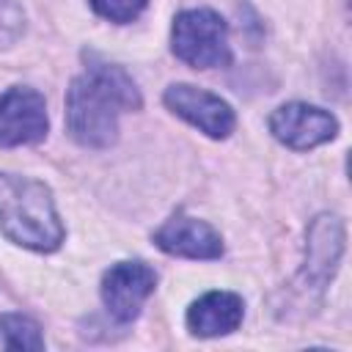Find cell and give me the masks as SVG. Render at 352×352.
<instances>
[{
	"label": "cell",
	"mask_w": 352,
	"mask_h": 352,
	"mask_svg": "<svg viewBox=\"0 0 352 352\" xmlns=\"http://www.w3.org/2000/svg\"><path fill=\"white\" fill-rule=\"evenodd\" d=\"M245 302L234 292H206L187 308V327L198 338L228 336L242 324Z\"/></svg>",
	"instance_id": "obj_9"
},
{
	"label": "cell",
	"mask_w": 352,
	"mask_h": 352,
	"mask_svg": "<svg viewBox=\"0 0 352 352\" xmlns=\"http://www.w3.org/2000/svg\"><path fill=\"white\" fill-rule=\"evenodd\" d=\"M173 55L192 69H217L231 60L228 25L212 8H187L176 14L170 30Z\"/></svg>",
	"instance_id": "obj_3"
},
{
	"label": "cell",
	"mask_w": 352,
	"mask_h": 352,
	"mask_svg": "<svg viewBox=\"0 0 352 352\" xmlns=\"http://www.w3.org/2000/svg\"><path fill=\"white\" fill-rule=\"evenodd\" d=\"M270 132L278 143L294 151H308L316 148L338 135V121L333 113L305 104V102H289L280 104L270 116Z\"/></svg>",
	"instance_id": "obj_6"
},
{
	"label": "cell",
	"mask_w": 352,
	"mask_h": 352,
	"mask_svg": "<svg viewBox=\"0 0 352 352\" xmlns=\"http://www.w3.org/2000/svg\"><path fill=\"white\" fill-rule=\"evenodd\" d=\"M162 102L170 113H176L179 118H184L187 124H192L195 129H201L204 135L223 140L234 132L236 126V116L231 110V104L204 88H195L190 82H173L165 88Z\"/></svg>",
	"instance_id": "obj_4"
},
{
	"label": "cell",
	"mask_w": 352,
	"mask_h": 352,
	"mask_svg": "<svg viewBox=\"0 0 352 352\" xmlns=\"http://www.w3.org/2000/svg\"><path fill=\"white\" fill-rule=\"evenodd\" d=\"M344 253V226L338 217H316L311 231H308V258H305V275L316 283V289H322L336 267L338 258Z\"/></svg>",
	"instance_id": "obj_10"
},
{
	"label": "cell",
	"mask_w": 352,
	"mask_h": 352,
	"mask_svg": "<svg viewBox=\"0 0 352 352\" xmlns=\"http://www.w3.org/2000/svg\"><path fill=\"white\" fill-rule=\"evenodd\" d=\"M148 0H91V8L102 16L110 19L116 25H126L132 19L140 16V11L146 8Z\"/></svg>",
	"instance_id": "obj_12"
},
{
	"label": "cell",
	"mask_w": 352,
	"mask_h": 352,
	"mask_svg": "<svg viewBox=\"0 0 352 352\" xmlns=\"http://www.w3.org/2000/svg\"><path fill=\"white\" fill-rule=\"evenodd\" d=\"M154 245L165 250L168 256L179 258H220L223 256V239L220 234L195 217L173 214L154 231Z\"/></svg>",
	"instance_id": "obj_8"
},
{
	"label": "cell",
	"mask_w": 352,
	"mask_h": 352,
	"mask_svg": "<svg viewBox=\"0 0 352 352\" xmlns=\"http://www.w3.org/2000/svg\"><path fill=\"white\" fill-rule=\"evenodd\" d=\"M140 104V91L124 69L91 60L66 91L69 135L85 148H107L118 138V116Z\"/></svg>",
	"instance_id": "obj_1"
},
{
	"label": "cell",
	"mask_w": 352,
	"mask_h": 352,
	"mask_svg": "<svg viewBox=\"0 0 352 352\" xmlns=\"http://www.w3.org/2000/svg\"><path fill=\"white\" fill-rule=\"evenodd\" d=\"M157 289V272L143 261H118L102 278V302L116 322L138 319L143 302Z\"/></svg>",
	"instance_id": "obj_7"
},
{
	"label": "cell",
	"mask_w": 352,
	"mask_h": 352,
	"mask_svg": "<svg viewBox=\"0 0 352 352\" xmlns=\"http://www.w3.org/2000/svg\"><path fill=\"white\" fill-rule=\"evenodd\" d=\"M0 336H3V346L8 349H44L41 327L22 314H3Z\"/></svg>",
	"instance_id": "obj_11"
},
{
	"label": "cell",
	"mask_w": 352,
	"mask_h": 352,
	"mask_svg": "<svg viewBox=\"0 0 352 352\" xmlns=\"http://www.w3.org/2000/svg\"><path fill=\"white\" fill-rule=\"evenodd\" d=\"M47 126V104L36 88L14 85L0 96V148L41 143Z\"/></svg>",
	"instance_id": "obj_5"
},
{
	"label": "cell",
	"mask_w": 352,
	"mask_h": 352,
	"mask_svg": "<svg viewBox=\"0 0 352 352\" xmlns=\"http://www.w3.org/2000/svg\"><path fill=\"white\" fill-rule=\"evenodd\" d=\"M0 231L28 250L50 253L63 242L52 192L44 182L0 170Z\"/></svg>",
	"instance_id": "obj_2"
}]
</instances>
